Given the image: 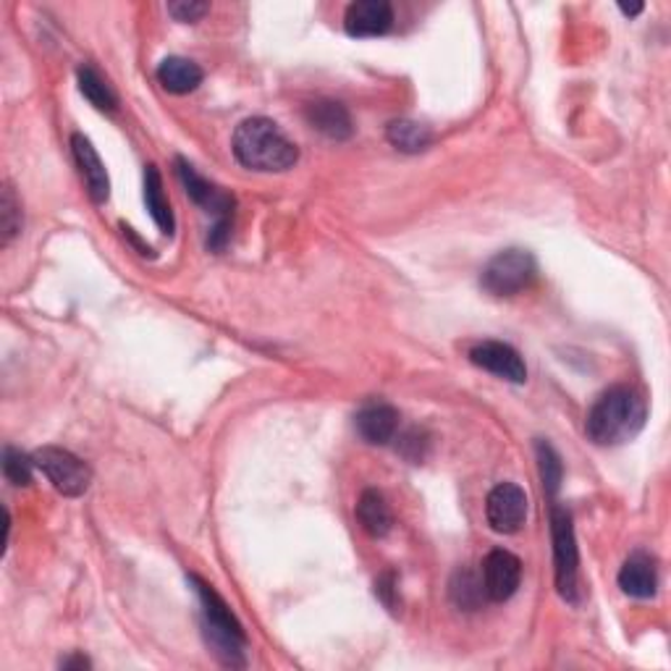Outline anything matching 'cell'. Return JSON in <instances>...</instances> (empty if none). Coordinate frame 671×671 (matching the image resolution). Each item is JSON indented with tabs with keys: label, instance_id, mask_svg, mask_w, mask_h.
<instances>
[{
	"label": "cell",
	"instance_id": "obj_12",
	"mask_svg": "<svg viewBox=\"0 0 671 671\" xmlns=\"http://www.w3.org/2000/svg\"><path fill=\"white\" fill-rule=\"evenodd\" d=\"M398 426L402 417L391 404L385 402H370L354 415V428H357L359 439L370 446H385L398 435Z\"/></svg>",
	"mask_w": 671,
	"mask_h": 671
},
{
	"label": "cell",
	"instance_id": "obj_3",
	"mask_svg": "<svg viewBox=\"0 0 671 671\" xmlns=\"http://www.w3.org/2000/svg\"><path fill=\"white\" fill-rule=\"evenodd\" d=\"M189 582H192L194 593H198L200 598L202 632H205V641L211 645V650L218 656L220 663H226V667H244L246 663L244 626L239 624V619L233 617L229 604L220 598L213 585H207V582L198 578V574H189Z\"/></svg>",
	"mask_w": 671,
	"mask_h": 671
},
{
	"label": "cell",
	"instance_id": "obj_10",
	"mask_svg": "<svg viewBox=\"0 0 671 671\" xmlns=\"http://www.w3.org/2000/svg\"><path fill=\"white\" fill-rule=\"evenodd\" d=\"M470 363L480 370H489L493 376L504 378L509 383L528 381V367L519 352L504 341H480L470 350Z\"/></svg>",
	"mask_w": 671,
	"mask_h": 671
},
{
	"label": "cell",
	"instance_id": "obj_18",
	"mask_svg": "<svg viewBox=\"0 0 671 671\" xmlns=\"http://www.w3.org/2000/svg\"><path fill=\"white\" fill-rule=\"evenodd\" d=\"M144 205H148V213L153 215L157 229L170 237L176 229V220L166 192H163V176L155 166L144 168Z\"/></svg>",
	"mask_w": 671,
	"mask_h": 671
},
{
	"label": "cell",
	"instance_id": "obj_7",
	"mask_svg": "<svg viewBox=\"0 0 671 671\" xmlns=\"http://www.w3.org/2000/svg\"><path fill=\"white\" fill-rule=\"evenodd\" d=\"M35 467L53 483V489L68 498L85 496L92 483V470L77 454L59 446H42L35 452Z\"/></svg>",
	"mask_w": 671,
	"mask_h": 671
},
{
	"label": "cell",
	"instance_id": "obj_22",
	"mask_svg": "<svg viewBox=\"0 0 671 671\" xmlns=\"http://www.w3.org/2000/svg\"><path fill=\"white\" fill-rule=\"evenodd\" d=\"M22 202L16 200V192L11 183L3 187V198H0V244L9 246L22 231Z\"/></svg>",
	"mask_w": 671,
	"mask_h": 671
},
{
	"label": "cell",
	"instance_id": "obj_17",
	"mask_svg": "<svg viewBox=\"0 0 671 671\" xmlns=\"http://www.w3.org/2000/svg\"><path fill=\"white\" fill-rule=\"evenodd\" d=\"M357 519L363 524V530L372 537H385L394 528V515H391V506L385 502L381 491L367 489L363 491L357 502Z\"/></svg>",
	"mask_w": 671,
	"mask_h": 671
},
{
	"label": "cell",
	"instance_id": "obj_24",
	"mask_svg": "<svg viewBox=\"0 0 671 671\" xmlns=\"http://www.w3.org/2000/svg\"><path fill=\"white\" fill-rule=\"evenodd\" d=\"M31 470H35V459L22 454L14 446H5L3 452V474L11 485L24 489L31 483Z\"/></svg>",
	"mask_w": 671,
	"mask_h": 671
},
{
	"label": "cell",
	"instance_id": "obj_9",
	"mask_svg": "<svg viewBox=\"0 0 671 671\" xmlns=\"http://www.w3.org/2000/svg\"><path fill=\"white\" fill-rule=\"evenodd\" d=\"M485 587V598L493 604H504L517 593L522 582V561L511 550L496 548L483 559V574H480Z\"/></svg>",
	"mask_w": 671,
	"mask_h": 671
},
{
	"label": "cell",
	"instance_id": "obj_27",
	"mask_svg": "<svg viewBox=\"0 0 671 671\" xmlns=\"http://www.w3.org/2000/svg\"><path fill=\"white\" fill-rule=\"evenodd\" d=\"M61 667L63 669H87L90 667V661H87L85 656H72V658H63Z\"/></svg>",
	"mask_w": 671,
	"mask_h": 671
},
{
	"label": "cell",
	"instance_id": "obj_5",
	"mask_svg": "<svg viewBox=\"0 0 671 671\" xmlns=\"http://www.w3.org/2000/svg\"><path fill=\"white\" fill-rule=\"evenodd\" d=\"M550 541H554V572L556 591L569 604L580 600V550L574 541L572 515L565 506L550 509Z\"/></svg>",
	"mask_w": 671,
	"mask_h": 671
},
{
	"label": "cell",
	"instance_id": "obj_14",
	"mask_svg": "<svg viewBox=\"0 0 671 671\" xmlns=\"http://www.w3.org/2000/svg\"><path fill=\"white\" fill-rule=\"evenodd\" d=\"M619 587H622V593L630 595V598H654L658 591L656 561L650 559L648 554H643V550H635V554L624 561L622 569H619Z\"/></svg>",
	"mask_w": 671,
	"mask_h": 671
},
{
	"label": "cell",
	"instance_id": "obj_20",
	"mask_svg": "<svg viewBox=\"0 0 671 671\" xmlns=\"http://www.w3.org/2000/svg\"><path fill=\"white\" fill-rule=\"evenodd\" d=\"M77 79H79V92L90 100V105H94L103 113L116 111V94H113L111 87L105 85V79L100 77L92 66H79Z\"/></svg>",
	"mask_w": 671,
	"mask_h": 671
},
{
	"label": "cell",
	"instance_id": "obj_25",
	"mask_svg": "<svg viewBox=\"0 0 671 671\" xmlns=\"http://www.w3.org/2000/svg\"><path fill=\"white\" fill-rule=\"evenodd\" d=\"M211 11L207 3H198V0H179V3H168V14L181 24H194Z\"/></svg>",
	"mask_w": 671,
	"mask_h": 671
},
{
	"label": "cell",
	"instance_id": "obj_26",
	"mask_svg": "<svg viewBox=\"0 0 671 671\" xmlns=\"http://www.w3.org/2000/svg\"><path fill=\"white\" fill-rule=\"evenodd\" d=\"M376 595L389 611H396V578L394 572H385L381 580L376 582Z\"/></svg>",
	"mask_w": 671,
	"mask_h": 671
},
{
	"label": "cell",
	"instance_id": "obj_28",
	"mask_svg": "<svg viewBox=\"0 0 671 671\" xmlns=\"http://www.w3.org/2000/svg\"><path fill=\"white\" fill-rule=\"evenodd\" d=\"M643 9H645L643 3H635V5H622V3H619V11H622L624 16H637V14H643Z\"/></svg>",
	"mask_w": 671,
	"mask_h": 671
},
{
	"label": "cell",
	"instance_id": "obj_1",
	"mask_svg": "<svg viewBox=\"0 0 671 671\" xmlns=\"http://www.w3.org/2000/svg\"><path fill=\"white\" fill-rule=\"evenodd\" d=\"M648 420V404L641 391L630 385H613L600 394L585 420V433L595 446H622L641 433Z\"/></svg>",
	"mask_w": 671,
	"mask_h": 671
},
{
	"label": "cell",
	"instance_id": "obj_2",
	"mask_svg": "<svg viewBox=\"0 0 671 671\" xmlns=\"http://www.w3.org/2000/svg\"><path fill=\"white\" fill-rule=\"evenodd\" d=\"M231 150L244 168L257 170V174H283L300 161L296 144L278 129L276 122L263 116L246 118L237 126Z\"/></svg>",
	"mask_w": 671,
	"mask_h": 671
},
{
	"label": "cell",
	"instance_id": "obj_8",
	"mask_svg": "<svg viewBox=\"0 0 671 671\" xmlns=\"http://www.w3.org/2000/svg\"><path fill=\"white\" fill-rule=\"evenodd\" d=\"M485 519L498 535H515L528 519V493L515 483H498L485 498Z\"/></svg>",
	"mask_w": 671,
	"mask_h": 671
},
{
	"label": "cell",
	"instance_id": "obj_13",
	"mask_svg": "<svg viewBox=\"0 0 671 671\" xmlns=\"http://www.w3.org/2000/svg\"><path fill=\"white\" fill-rule=\"evenodd\" d=\"M72 150L81 179L87 183V194H90L94 205H103V202H107V198H111V179H107L105 163L100 161L98 150L92 148V142L85 135L72 137Z\"/></svg>",
	"mask_w": 671,
	"mask_h": 671
},
{
	"label": "cell",
	"instance_id": "obj_11",
	"mask_svg": "<svg viewBox=\"0 0 671 671\" xmlns=\"http://www.w3.org/2000/svg\"><path fill=\"white\" fill-rule=\"evenodd\" d=\"M394 27V9L389 0H354L344 14L350 37H381Z\"/></svg>",
	"mask_w": 671,
	"mask_h": 671
},
{
	"label": "cell",
	"instance_id": "obj_16",
	"mask_svg": "<svg viewBox=\"0 0 671 671\" xmlns=\"http://www.w3.org/2000/svg\"><path fill=\"white\" fill-rule=\"evenodd\" d=\"M202 68L194 61L181 59V55H170L157 66V81L163 90L170 94H189L202 85Z\"/></svg>",
	"mask_w": 671,
	"mask_h": 671
},
{
	"label": "cell",
	"instance_id": "obj_6",
	"mask_svg": "<svg viewBox=\"0 0 671 671\" xmlns=\"http://www.w3.org/2000/svg\"><path fill=\"white\" fill-rule=\"evenodd\" d=\"M537 278V263L524 250H504L489 259L480 283L493 296H515L530 289Z\"/></svg>",
	"mask_w": 671,
	"mask_h": 671
},
{
	"label": "cell",
	"instance_id": "obj_19",
	"mask_svg": "<svg viewBox=\"0 0 671 671\" xmlns=\"http://www.w3.org/2000/svg\"><path fill=\"white\" fill-rule=\"evenodd\" d=\"M385 137H389V142L394 144L396 150H402V153H409V155L422 153V150H428L430 142H433V131H430L426 124L413 122V118H398V122H391Z\"/></svg>",
	"mask_w": 671,
	"mask_h": 671
},
{
	"label": "cell",
	"instance_id": "obj_21",
	"mask_svg": "<svg viewBox=\"0 0 671 671\" xmlns=\"http://www.w3.org/2000/svg\"><path fill=\"white\" fill-rule=\"evenodd\" d=\"M535 454H537V470H541V483L543 491L548 493L550 498L556 496L561 489V478H565V465H561V457L556 454V448L550 446L548 441H537L535 443Z\"/></svg>",
	"mask_w": 671,
	"mask_h": 671
},
{
	"label": "cell",
	"instance_id": "obj_23",
	"mask_svg": "<svg viewBox=\"0 0 671 671\" xmlns=\"http://www.w3.org/2000/svg\"><path fill=\"white\" fill-rule=\"evenodd\" d=\"M452 598L459 609L474 611L485 600L483 580H478L470 572H457L452 580Z\"/></svg>",
	"mask_w": 671,
	"mask_h": 671
},
{
	"label": "cell",
	"instance_id": "obj_15",
	"mask_svg": "<svg viewBox=\"0 0 671 671\" xmlns=\"http://www.w3.org/2000/svg\"><path fill=\"white\" fill-rule=\"evenodd\" d=\"M305 116L313 129H318L328 139H336V142H344L354 135L350 111L341 103H333V100H318V103L307 105Z\"/></svg>",
	"mask_w": 671,
	"mask_h": 671
},
{
	"label": "cell",
	"instance_id": "obj_4",
	"mask_svg": "<svg viewBox=\"0 0 671 671\" xmlns=\"http://www.w3.org/2000/svg\"><path fill=\"white\" fill-rule=\"evenodd\" d=\"M176 176H179L187 198L192 200L194 205H200L207 215H213L215 224L211 233H207V250L224 252L231 239L233 198L229 192H224V189L207 181L205 176H200L198 168L183 161V157H176Z\"/></svg>",
	"mask_w": 671,
	"mask_h": 671
}]
</instances>
